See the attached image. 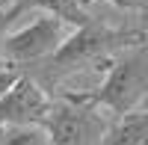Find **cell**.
Returning <instances> with one entry per match:
<instances>
[{"mask_svg": "<svg viewBox=\"0 0 148 145\" xmlns=\"http://www.w3.org/2000/svg\"><path fill=\"white\" fill-rule=\"evenodd\" d=\"M145 27H110L101 18H89L83 27H74L65 44L47 59V62L30 68L47 92H59V86L83 71H107L110 62L125 51L145 39Z\"/></svg>", "mask_w": 148, "mask_h": 145, "instance_id": "1", "label": "cell"}, {"mask_svg": "<svg viewBox=\"0 0 148 145\" xmlns=\"http://www.w3.org/2000/svg\"><path fill=\"white\" fill-rule=\"evenodd\" d=\"M92 98L113 116L148 107V36L110 62L101 86L92 89Z\"/></svg>", "mask_w": 148, "mask_h": 145, "instance_id": "3", "label": "cell"}, {"mask_svg": "<svg viewBox=\"0 0 148 145\" xmlns=\"http://www.w3.org/2000/svg\"><path fill=\"white\" fill-rule=\"evenodd\" d=\"M113 118L116 116L107 113L92 92H53V104L42 124L53 145H104Z\"/></svg>", "mask_w": 148, "mask_h": 145, "instance_id": "2", "label": "cell"}, {"mask_svg": "<svg viewBox=\"0 0 148 145\" xmlns=\"http://www.w3.org/2000/svg\"><path fill=\"white\" fill-rule=\"evenodd\" d=\"M74 33L68 21L42 12V18H36L24 27L12 30L6 39V65H15L21 71H30L36 65L47 62L59 47L65 44V39Z\"/></svg>", "mask_w": 148, "mask_h": 145, "instance_id": "4", "label": "cell"}, {"mask_svg": "<svg viewBox=\"0 0 148 145\" xmlns=\"http://www.w3.org/2000/svg\"><path fill=\"white\" fill-rule=\"evenodd\" d=\"M86 3H95V0H86ZM107 3H113L119 9H127V12H148V0H107Z\"/></svg>", "mask_w": 148, "mask_h": 145, "instance_id": "9", "label": "cell"}, {"mask_svg": "<svg viewBox=\"0 0 148 145\" xmlns=\"http://www.w3.org/2000/svg\"><path fill=\"white\" fill-rule=\"evenodd\" d=\"M142 27H145V33H148V12H142Z\"/></svg>", "mask_w": 148, "mask_h": 145, "instance_id": "10", "label": "cell"}, {"mask_svg": "<svg viewBox=\"0 0 148 145\" xmlns=\"http://www.w3.org/2000/svg\"><path fill=\"white\" fill-rule=\"evenodd\" d=\"M0 145H53L45 124H0Z\"/></svg>", "mask_w": 148, "mask_h": 145, "instance_id": "7", "label": "cell"}, {"mask_svg": "<svg viewBox=\"0 0 148 145\" xmlns=\"http://www.w3.org/2000/svg\"><path fill=\"white\" fill-rule=\"evenodd\" d=\"M53 104V92H47L27 71L12 83L6 95H0V124H42Z\"/></svg>", "mask_w": 148, "mask_h": 145, "instance_id": "5", "label": "cell"}, {"mask_svg": "<svg viewBox=\"0 0 148 145\" xmlns=\"http://www.w3.org/2000/svg\"><path fill=\"white\" fill-rule=\"evenodd\" d=\"M104 145H148V107L116 116Z\"/></svg>", "mask_w": 148, "mask_h": 145, "instance_id": "6", "label": "cell"}, {"mask_svg": "<svg viewBox=\"0 0 148 145\" xmlns=\"http://www.w3.org/2000/svg\"><path fill=\"white\" fill-rule=\"evenodd\" d=\"M24 12H30L24 3L0 9V65H6V39H9V33L15 30V24H18V18L24 15Z\"/></svg>", "mask_w": 148, "mask_h": 145, "instance_id": "8", "label": "cell"}]
</instances>
